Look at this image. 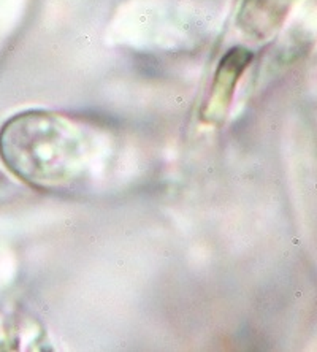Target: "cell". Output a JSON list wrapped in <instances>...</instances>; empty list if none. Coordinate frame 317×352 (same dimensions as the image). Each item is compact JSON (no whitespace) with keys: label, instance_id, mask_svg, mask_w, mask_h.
<instances>
[{"label":"cell","instance_id":"1","mask_svg":"<svg viewBox=\"0 0 317 352\" xmlns=\"http://www.w3.org/2000/svg\"><path fill=\"white\" fill-rule=\"evenodd\" d=\"M118 157L110 129L56 111L30 110L0 129V159L35 190L81 194L108 178Z\"/></svg>","mask_w":317,"mask_h":352},{"label":"cell","instance_id":"2","mask_svg":"<svg viewBox=\"0 0 317 352\" xmlns=\"http://www.w3.org/2000/svg\"><path fill=\"white\" fill-rule=\"evenodd\" d=\"M251 60L252 53L243 46H235L227 51L217 65L210 94L201 107V121L206 124H219L224 121L232 107L238 81L241 80Z\"/></svg>","mask_w":317,"mask_h":352},{"label":"cell","instance_id":"3","mask_svg":"<svg viewBox=\"0 0 317 352\" xmlns=\"http://www.w3.org/2000/svg\"><path fill=\"white\" fill-rule=\"evenodd\" d=\"M292 0H241L237 24L244 35L263 40L283 23Z\"/></svg>","mask_w":317,"mask_h":352}]
</instances>
